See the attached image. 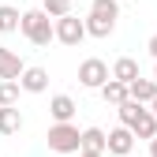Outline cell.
<instances>
[{
	"label": "cell",
	"mask_w": 157,
	"mask_h": 157,
	"mask_svg": "<svg viewBox=\"0 0 157 157\" xmlns=\"http://www.w3.org/2000/svg\"><path fill=\"white\" fill-rule=\"evenodd\" d=\"M19 30H23V37H26L30 45H41L45 49L56 37V19L45 8H30V11H23V26H19Z\"/></svg>",
	"instance_id": "cell-1"
},
{
	"label": "cell",
	"mask_w": 157,
	"mask_h": 157,
	"mask_svg": "<svg viewBox=\"0 0 157 157\" xmlns=\"http://www.w3.org/2000/svg\"><path fill=\"white\" fill-rule=\"evenodd\" d=\"M120 19V0H90V15H86V30L90 37H109Z\"/></svg>",
	"instance_id": "cell-2"
},
{
	"label": "cell",
	"mask_w": 157,
	"mask_h": 157,
	"mask_svg": "<svg viewBox=\"0 0 157 157\" xmlns=\"http://www.w3.org/2000/svg\"><path fill=\"white\" fill-rule=\"evenodd\" d=\"M45 142H49L52 153H78L82 150V131H78L71 120L67 124H52L49 135H45Z\"/></svg>",
	"instance_id": "cell-3"
},
{
	"label": "cell",
	"mask_w": 157,
	"mask_h": 157,
	"mask_svg": "<svg viewBox=\"0 0 157 157\" xmlns=\"http://www.w3.org/2000/svg\"><path fill=\"white\" fill-rule=\"evenodd\" d=\"M109 78H112L109 64H105V60H97V56H90V60H82V64H78V82H82L86 90H101Z\"/></svg>",
	"instance_id": "cell-4"
},
{
	"label": "cell",
	"mask_w": 157,
	"mask_h": 157,
	"mask_svg": "<svg viewBox=\"0 0 157 157\" xmlns=\"http://www.w3.org/2000/svg\"><path fill=\"white\" fill-rule=\"evenodd\" d=\"M86 19H75V15H64V19H56V41H64V45H78L86 37Z\"/></svg>",
	"instance_id": "cell-5"
},
{
	"label": "cell",
	"mask_w": 157,
	"mask_h": 157,
	"mask_svg": "<svg viewBox=\"0 0 157 157\" xmlns=\"http://www.w3.org/2000/svg\"><path fill=\"white\" fill-rule=\"evenodd\" d=\"M131 150H135V131H131L127 124H120L116 131H109V153H116V157H131Z\"/></svg>",
	"instance_id": "cell-6"
},
{
	"label": "cell",
	"mask_w": 157,
	"mask_h": 157,
	"mask_svg": "<svg viewBox=\"0 0 157 157\" xmlns=\"http://www.w3.org/2000/svg\"><path fill=\"white\" fill-rule=\"evenodd\" d=\"M19 86H23L26 94H45L49 90V71L45 67H26L23 75H19Z\"/></svg>",
	"instance_id": "cell-7"
},
{
	"label": "cell",
	"mask_w": 157,
	"mask_h": 157,
	"mask_svg": "<svg viewBox=\"0 0 157 157\" xmlns=\"http://www.w3.org/2000/svg\"><path fill=\"white\" fill-rule=\"evenodd\" d=\"M75 109H78V105H75V97H67V94H56L52 101H49V116H52L56 124H67L71 116H75Z\"/></svg>",
	"instance_id": "cell-8"
},
{
	"label": "cell",
	"mask_w": 157,
	"mask_h": 157,
	"mask_svg": "<svg viewBox=\"0 0 157 157\" xmlns=\"http://www.w3.org/2000/svg\"><path fill=\"white\" fill-rule=\"evenodd\" d=\"M23 131V112L15 105H0V135H19Z\"/></svg>",
	"instance_id": "cell-9"
},
{
	"label": "cell",
	"mask_w": 157,
	"mask_h": 157,
	"mask_svg": "<svg viewBox=\"0 0 157 157\" xmlns=\"http://www.w3.org/2000/svg\"><path fill=\"white\" fill-rule=\"evenodd\" d=\"M26 71V64L19 60V52H11V49H0V78H19Z\"/></svg>",
	"instance_id": "cell-10"
},
{
	"label": "cell",
	"mask_w": 157,
	"mask_h": 157,
	"mask_svg": "<svg viewBox=\"0 0 157 157\" xmlns=\"http://www.w3.org/2000/svg\"><path fill=\"white\" fill-rule=\"evenodd\" d=\"M142 71H139V60H131V56H120V60L112 64V78H120V82H135V78H139Z\"/></svg>",
	"instance_id": "cell-11"
},
{
	"label": "cell",
	"mask_w": 157,
	"mask_h": 157,
	"mask_svg": "<svg viewBox=\"0 0 157 157\" xmlns=\"http://www.w3.org/2000/svg\"><path fill=\"white\" fill-rule=\"evenodd\" d=\"M101 97H105L109 105H124L127 97H131V86H127V82H120V78H109V82L101 86Z\"/></svg>",
	"instance_id": "cell-12"
},
{
	"label": "cell",
	"mask_w": 157,
	"mask_h": 157,
	"mask_svg": "<svg viewBox=\"0 0 157 157\" xmlns=\"http://www.w3.org/2000/svg\"><path fill=\"white\" fill-rule=\"evenodd\" d=\"M131 97H135V101H142V105H150L153 101V97H157V78H135V82H131Z\"/></svg>",
	"instance_id": "cell-13"
},
{
	"label": "cell",
	"mask_w": 157,
	"mask_h": 157,
	"mask_svg": "<svg viewBox=\"0 0 157 157\" xmlns=\"http://www.w3.org/2000/svg\"><path fill=\"white\" fill-rule=\"evenodd\" d=\"M19 26H23V15H19V8L0 4V34H15Z\"/></svg>",
	"instance_id": "cell-14"
},
{
	"label": "cell",
	"mask_w": 157,
	"mask_h": 157,
	"mask_svg": "<svg viewBox=\"0 0 157 157\" xmlns=\"http://www.w3.org/2000/svg\"><path fill=\"white\" fill-rule=\"evenodd\" d=\"M82 150H109V135L101 131V127H86L82 131Z\"/></svg>",
	"instance_id": "cell-15"
},
{
	"label": "cell",
	"mask_w": 157,
	"mask_h": 157,
	"mask_svg": "<svg viewBox=\"0 0 157 157\" xmlns=\"http://www.w3.org/2000/svg\"><path fill=\"white\" fill-rule=\"evenodd\" d=\"M19 78H0V105H15L19 101Z\"/></svg>",
	"instance_id": "cell-16"
},
{
	"label": "cell",
	"mask_w": 157,
	"mask_h": 157,
	"mask_svg": "<svg viewBox=\"0 0 157 157\" xmlns=\"http://www.w3.org/2000/svg\"><path fill=\"white\" fill-rule=\"evenodd\" d=\"M41 8L52 15V19H64V15H71V8H75V0H41Z\"/></svg>",
	"instance_id": "cell-17"
},
{
	"label": "cell",
	"mask_w": 157,
	"mask_h": 157,
	"mask_svg": "<svg viewBox=\"0 0 157 157\" xmlns=\"http://www.w3.org/2000/svg\"><path fill=\"white\" fill-rule=\"evenodd\" d=\"M78 157H105L101 150H78Z\"/></svg>",
	"instance_id": "cell-18"
},
{
	"label": "cell",
	"mask_w": 157,
	"mask_h": 157,
	"mask_svg": "<svg viewBox=\"0 0 157 157\" xmlns=\"http://www.w3.org/2000/svg\"><path fill=\"white\" fill-rule=\"evenodd\" d=\"M146 49H150V56H153V60H157V34L150 37V45H146Z\"/></svg>",
	"instance_id": "cell-19"
},
{
	"label": "cell",
	"mask_w": 157,
	"mask_h": 157,
	"mask_svg": "<svg viewBox=\"0 0 157 157\" xmlns=\"http://www.w3.org/2000/svg\"><path fill=\"white\" fill-rule=\"evenodd\" d=\"M150 157H157V135L150 139Z\"/></svg>",
	"instance_id": "cell-20"
},
{
	"label": "cell",
	"mask_w": 157,
	"mask_h": 157,
	"mask_svg": "<svg viewBox=\"0 0 157 157\" xmlns=\"http://www.w3.org/2000/svg\"><path fill=\"white\" fill-rule=\"evenodd\" d=\"M150 109H153V116H157V97H153V101H150Z\"/></svg>",
	"instance_id": "cell-21"
},
{
	"label": "cell",
	"mask_w": 157,
	"mask_h": 157,
	"mask_svg": "<svg viewBox=\"0 0 157 157\" xmlns=\"http://www.w3.org/2000/svg\"><path fill=\"white\" fill-rule=\"evenodd\" d=\"M153 78H157V67H153Z\"/></svg>",
	"instance_id": "cell-22"
}]
</instances>
